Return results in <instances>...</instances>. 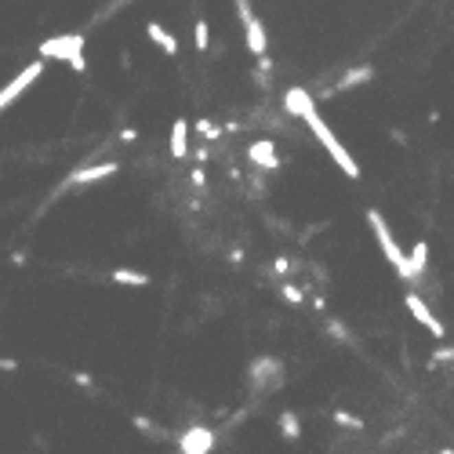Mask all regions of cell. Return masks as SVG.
Here are the masks:
<instances>
[{"instance_id": "1", "label": "cell", "mask_w": 454, "mask_h": 454, "mask_svg": "<svg viewBox=\"0 0 454 454\" xmlns=\"http://www.w3.org/2000/svg\"><path fill=\"white\" fill-rule=\"evenodd\" d=\"M302 120H306V128L313 131V135H317V142L327 149V157H331L334 163H338V171H342L345 174V179H352V182H360L363 179V171H360V163H356V157H352L349 153V149L342 146V138H338L331 128H327V120L320 117V113H317V106H313L309 113H306V117H302Z\"/></svg>"}, {"instance_id": "2", "label": "cell", "mask_w": 454, "mask_h": 454, "mask_svg": "<svg viewBox=\"0 0 454 454\" xmlns=\"http://www.w3.org/2000/svg\"><path fill=\"white\" fill-rule=\"evenodd\" d=\"M84 33H58V36H47L41 44V58H58L66 62L73 73H84L87 69V58H84Z\"/></svg>"}, {"instance_id": "3", "label": "cell", "mask_w": 454, "mask_h": 454, "mask_svg": "<svg viewBox=\"0 0 454 454\" xmlns=\"http://www.w3.org/2000/svg\"><path fill=\"white\" fill-rule=\"evenodd\" d=\"M367 225H371V233H374L378 247H382L385 262L396 269V276H403V280H407V255H403V247L396 244V236H393V229H389L385 214L378 211V207H371V211H367Z\"/></svg>"}, {"instance_id": "4", "label": "cell", "mask_w": 454, "mask_h": 454, "mask_svg": "<svg viewBox=\"0 0 454 454\" xmlns=\"http://www.w3.org/2000/svg\"><path fill=\"white\" fill-rule=\"evenodd\" d=\"M247 385L251 389H262V393H273V389H280L284 385V363L276 360V356H258V360H251V367H247Z\"/></svg>"}, {"instance_id": "5", "label": "cell", "mask_w": 454, "mask_h": 454, "mask_svg": "<svg viewBox=\"0 0 454 454\" xmlns=\"http://www.w3.org/2000/svg\"><path fill=\"white\" fill-rule=\"evenodd\" d=\"M41 77H44V62L36 58V62H30V66L22 69V73H19V77L11 80V84H4V87H0V113H4L8 106H15L19 98L26 95V87H33V84L41 80Z\"/></svg>"}, {"instance_id": "6", "label": "cell", "mask_w": 454, "mask_h": 454, "mask_svg": "<svg viewBox=\"0 0 454 454\" xmlns=\"http://www.w3.org/2000/svg\"><path fill=\"white\" fill-rule=\"evenodd\" d=\"M403 306H407V309H411V317H414V320H418V324H422V327H425V331H429V334H433V338H444V334H447V327H444V324H440V320H436V313H433V309H429V306H425V298H422L418 291H411V295H403Z\"/></svg>"}, {"instance_id": "7", "label": "cell", "mask_w": 454, "mask_h": 454, "mask_svg": "<svg viewBox=\"0 0 454 454\" xmlns=\"http://www.w3.org/2000/svg\"><path fill=\"white\" fill-rule=\"evenodd\" d=\"M214 429H207V425H189L185 433L179 436V451L182 454H211L214 451Z\"/></svg>"}, {"instance_id": "8", "label": "cell", "mask_w": 454, "mask_h": 454, "mask_svg": "<svg viewBox=\"0 0 454 454\" xmlns=\"http://www.w3.org/2000/svg\"><path fill=\"white\" fill-rule=\"evenodd\" d=\"M247 160L262 171H276L280 168V153H276V142L273 138H258V142L247 146Z\"/></svg>"}, {"instance_id": "9", "label": "cell", "mask_w": 454, "mask_h": 454, "mask_svg": "<svg viewBox=\"0 0 454 454\" xmlns=\"http://www.w3.org/2000/svg\"><path fill=\"white\" fill-rule=\"evenodd\" d=\"M109 174H117V163L106 160V163H91V168H80V171H73L69 179H66V189L73 185H91V182H102L109 179Z\"/></svg>"}, {"instance_id": "10", "label": "cell", "mask_w": 454, "mask_h": 454, "mask_svg": "<svg viewBox=\"0 0 454 454\" xmlns=\"http://www.w3.org/2000/svg\"><path fill=\"white\" fill-rule=\"evenodd\" d=\"M374 77V66H352L342 73V80H338L331 91H320V98H334L338 91H349V87H360V84H367Z\"/></svg>"}, {"instance_id": "11", "label": "cell", "mask_w": 454, "mask_h": 454, "mask_svg": "<svg viewBox=\"0 0 454 454\" xmlns=\"http://www.w3.org/2000/svg\"><path fill=\"white\" fill-rule=\"evenodd\" d=\"M146 36H149V41H153V44L160 47V52L168 55V58L179 55V41H174V36H171L168 30H163L160 22H146Z\"/></svg>"}, {"instance_id": "12", "label": "cell", "mask_w": 454, "mask_h": 454, "mask_svg": "<svg viewBox=\"0 0 454 454\" xmlns=\"http://www.w3.org/2000/svg\"><path fill=\"white\" fill-rule=\"evenodd\" d=\"M171 157L174 160H185L189 157V120L179 117L171 124Z\"/></svg>"}, {"instance_id": "13", "label": "cell", "mask_w": 454, "mask_h": 454, "mask_svg": "<svg viewBox=\"0 0 454 454\" xmlns=\"http://www.w3.org/2000/svg\"><path fill=\"white\" fill-rule=\"evenodd\" d=\"M429 269V244L418 240L411 247V255H407V280H418V276H425Z\"/></svg>"}, {"instance_id": "14", "label": "cell", "mask_w": 454, "mask_h": 454, "mask_svg": "<svg viewBox=\"0 0 454 454\" xmlns=\"http://www.w3.org/2000/svg\"><path fill=\"white\" fill-rule=\"evenodd\" d=\"M113 280L124 284V287H146L149 284V273L131 269V266H120V269H113Z\"/></svg>"}, {"instance_id": "15", "label": "cell", "mask_w": 454, "mask_h": 454, "mask_svg": "<svg viewBox=\"0 0 454 454\" xmlns=\"http://www.w3.org/2000/svg\"><path fill=\"white\" fill-rule=\"evenodd\" d=\"M276 425H280V436H284V440H302V422H298L295 411H280Z\"/></svg>"}, {"instance_id": "16", "label": "cell", "mask_w": 454, "mask_h": 454, "mask_svg": "<svg viewBox=\"0 0 454 454\" xmlns=\"http://www.w3.org/2000/svg\"><path fill=\"white\" fill-rule=\"evenodd\" d=\"M193 44H196L200 55H207V47H211V26H207L204 19H196V26H193Z\"/></svg>"}, {"instance_id": "17", "label": "cell", "mask_w": 454, "mask_h": 454, "mask_svg": "<svg viewBox=\"0 0 454 454\" xmlns=\"http://www.w3.org/2000/svg\"><path fill=\"white\" fill-rule=\"evenodd\" d=\"M193 128H196V135H200V138H207V142H214V138L222 135V128H218L214 120H207V117H204V120H193Z\"/></svg>"}, {"instance_id": "18", "label": "cell", "mask_w": 454, "mask_h": 454, "mask_svg": "<svg viewBox=\"0 0 454 454\" xmlns=\"http://www.w3.org/2000/svg\"><path fill=\"white\" fill-rule=\"evenodd\" d=\"M280 298L287 302V306H302V302H306V291L295 287V284H280Z\"/></svg>"}, {"instance_id": "19", "label": "cell", "mask_w": 454, "mask_h": 454, "mask_svg": "<svg viewBox=\"0 0 454 454\" xmlns=\"http://www.w3.org/2000/svg\"><path fill=\"white\" fill-rule=\"evenodd\" d=\"M331 418H334L338 425L352 429V433H360V429H363V418H356V414H349V411H331Z\"/></svg>"}, {"instance_id": "20", "label": "cell", "mask_w": 454, "mask_h": 454, "mask_svg": "<svg viewBox=\"0 0 454 454\" xmlns=\"http://www.w3.org/2000/svg\"><path fill=\"white\" fill-rule=\"evenodd\" d=\"M273 273H276V276H291V273H295V262H291V258H284V255H280V258H273Z\"/></svg>"}, {"instance_id": "21", "label": "cell", "mask_w": 454, "mask_h": 454, "mask_svg": "<svg viewBox=\"0 0 454 454\" xmlns=\"http://www.w3.org/2000/svg\"><path fill=\"white\" fill-rule=\"evenodd\" d=\"M327 331H331L338 342H349V331H345V324H342V320H327Z\"/></svg>"}, {"instance_id": "22", "label": "cell", "mask_w": 454, "mask_h": 454, "mask_svg": "<svg viewBox=\"0 0 454 454\" xmlns=\"http://www.w3.org/2000/svg\"><path fill=\"white\" fill-rule=\"evenodd\" d=\"M189 185H193V189H204V185H207L204 168H193V171H189Z\"/></svg>"}, {"instance_id": "23", "label": "cell", "mask_w": 454, "mask_h": 454, "mask_svg": "<svg viewBox=\"0 0 454 454\" xmlns=\"http://www.w3.org/2000/svg\"><path fill=\"white\" fill-rule=\"evenodd\" d=\"M433 363H454V349H444V345H440V349L433 352Z\"/></svg>"}, {"instance_id": "24", "label": "cell", "mask_w": 454, "mask_h": 454, "mask_svg": "<svg viewBox=\"0 0 454 454\" xmlns=\"http://www.w3.org/2000/svg\"><path fill=\"white\" fill-rule=\"evenodd\" d=\"M73 385H80V389H95V378H91V374H84V371H77V374H73Z\"/></svg>"}, {"instance_id": "25", "label": "cell", "mask_w": 454, "mask_h": 454, "mask_svg": "<svg viewBox=\"0 0 454 454\" xmlns=\"http://www.w3.org/2000/svg\"><path fill=\"white\" fill-rule=\"evenodd\" d=\"M135 425L142 429V433H149V436H160V425H153L149 418H135Z\"/></svg>"}, {"instance_id": "26", "label": "cell", "mask_w": 454, "mask_h": 454, "mask_svg": "<svg viewBox=\"0 0 454 454\" xmlns=\"http://www.w3.org/2000/svg\"><path fill=\"white\" fill-rule=\"evenodd\" d=\"M0 371H8V374L19 371V360H15V356H0Z\"/></svg>"}, {"instance_id": "27", "label": "cell", "mask_w": 454, "mask_h": 454, "mask_svg": "<svg viewBox=\"0 0 454 454\" xmlns=\"http://www.w3.org/2000/svg\"><path fill=\"white\" fill-rule=\"evenodd\" d=\"M120 142H138V131L135 128H124L120 131Z\"/></svg>"}, {"instance_id": "28", "label": "cell", "mask_w": 454, "mask_h": 454, "mask_svg": "<svg viewBox=\"0 0 454 454\" xmlns=\"http://www.w3.org/2000/svg\"><path fill=\"white\" fill-rule=\"evenodd\" d=\"M207 157H211V149H207V146H200L196 153H193V160H196V163H207Z\"/></svg>"}, {"instance_id": "29", "label": "cell", "mask_w": 454, "mask_h": 454, "mask_svg": "<svg viewBox=\"0 0 454 454\" xmlns=\"http://www.w3.org/2000/svg\"><path fill=\"white\" fill-rule=\"evenodd\" d=\"M120 69H124V73L131 69V52H124V55H120Z\"/></svg>"}, {"instance_id": "30", "label": "cell", "mask_w": 454, "mask_h": 454, "mask_svg": "<svg viewBox=\"0 0 454 454\" xmlns=\"http://www.w3.org/2000/svg\"><path fill=\"white\" fill-rule=\"evenodd\" d=\"M124 4H128V0H124Z\"/></svg>"}]
</instances>
